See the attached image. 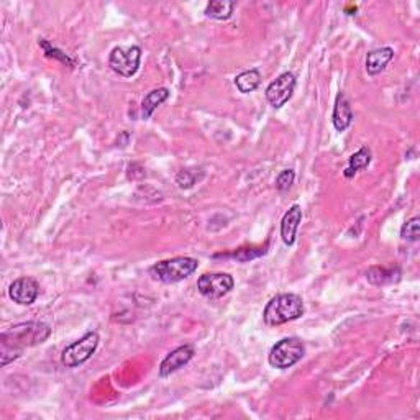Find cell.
I'll use <instances>...</instances> for the list:
<instances>
[{
  "mask_svg": "<svg viewBox=\"0 0 420 420\" xmlns=\"http://www.w3.org/2000/svg\"><path fill=\"white\" fill-rule=\"evenodd\" d=\"M51 335L50 326L43 322H23L13 326L0 335L2 342V358L10 355L20 356L23 348L36 346L46 342Z\"/></svg>",
  "mask_w": 420,
  "mask_h": 420,
  "instance_id": "6da1fadb",
  "label": "cell"
},
{
  "mask_svg": "<svg viewBox=\"0 0 420 420\" xmlns=\"http://www.w3.org/2000/svg\"><path fill=\"white\" fill-rule=\"evenodd\" d=\"M305 355L304 343L295 337H288L279 340L271 348L268 361L276 370H288L302 360Z\"/></svg>",
  "mask_w": 420,
  "mask_h": 420,
  "instance_id": "277c9868",
  "label": "cell"
},
{
  "mask_svg": "<svg viewBox=\"0 0 420 420\" xmlns=\"http://www.w3.org/2000/svg\"><path fill=\"white\" fill-rule=\"evenodd\" d=\"M295 84H298V80H295V76L293 73L279 74L278 78L266 88V99H268V102L273 105L274 108L284 107L290 100V97H293Z\"/></svg>",
  "mask_w": 420,
  "mask_h": 420,
  "instance_id": "ba28073f",
  "label": "cell"
},
{
  "mask_svg": "<svg viewBox=\"0 0 420 420\" xmlns=\"http://www.w3.org/2000/svg\"><path fill=\"white\" fill-rule=\"evenodd\" d=\"M197 268V260L189 256H178L153 265L150 268V276H153V279L161 281V283L164 284H173L189 278Z\"/></svg>",
  "mask_w": 420,
  "mask_h": 420,
  "instance_id": "3957f363",
  "label": "cell"
},
{
  "mask_svg": "<svg viewBox=\"0 0 420 420\" xmlns=\"http://www.w3.org/2000/svg\"><path fill=\"white\" fill-rule=\"evenodd\" d=\"M266 251H268V245L260 246V248H240V250H237L235 253H225V255H216V258H233V260L246 262L253 260V258L262 256L266 255Z\"/></svg>",
  "mask_w": 420,
  "mask_h": 420,
  "instance_id": "d6986e66",
  "label": "cell"
},
{
  "mask_svg": "<svg viewBox=\"0 0 420 420\" xmlns=\"http://www.w3.org/2000/svg\"><path fill=\"white\" fill-rule=\"evenodd\" d=\"M394 58V50L389 46L384 48H378V50H373L368 52L366 56V73L370 76H376L379 73H383L391 61Z\"/></svg>",
  "mask_w": 420,
  "mask_h": 420,
  "instance_id": "4fadbf2b",
  "label": "cell"
},
{
  "mask_svg": "<svg viewBox=\"0 0 420 420\" xmlns=\"http://www.w3.org/2000/svg\"><path fill=\"white\" fill-rule=\"evenodd\" d=\"M332 122L337 132H345L353 122V111L350 100H348L345 92H340L335 99V107H333Z\"/></svg>",
  "mask_w": 420,
  "mask_h": 420,
  "instance_id": "7c38bea8",
  "label": "cell"
},
{
  "mask_svg": "<svg viewBox=\"0 0 420 420\" xmlns=\"http://www.w3.org/2000/svg\"><path fill=\"white\" fill-rule=\"evenodd\" d=\"M261 84V73L258 69H250L245 73L238 74L235 78V85L241 94H250L253 90L258 89V85Z\"/></svg>",
  "mask_w": 420,
  "mask_h": 420,
  "instance_id": "ac0fdd59",
  "label": "cell"
},
{
  "mask_svg": "<svg viewBox=\"0 0 420 420\" xmlns=\"http://www.w3.org/2000/svg\"><path fill=\"white\" fill-rule=\"evenodd\" d=\"M400 276H402V271L399 266H373L366 271V279L376 286L398 283Z\"/></svg>",
  "mask_w": 420,
  "mask_h": 420,
  "instance_id": "5bb4252c",
  "label": "cell"
},
{
  "mask_svg": "<svg viewBox=\"0 0 420 420\" xmlns=\"http://www.w3.org/2000/svg\"><path fill=\"white\" fill-rule=\"evenodd\" d=\"M169 94H171L169 89L166 88L153 89L151 92H148L145 97H143V102H141V118L148 120V118L153 115V112H155L161 104L169 99Z\"/></svg>",
  "mask_w": 420,
  "mask_h": 420,
  "instance_id": "9a60e30c",
  "label": "cell"
},
{
  "mask_svg": "<svg viewBox=\"0 0 420 420\" xmlns=\"http://www.w3.org/2000/svg\"><path fill=\"white\" fill-rule=\"evenodd\" d=\"M194 356V346L192 345H183L179 348H176L169 353L168 356L164 358L163 361H161L160 365V376L161 378H168L176 371L181 370V368H184L188 363L192 360Z\"/></svg>",
  "mask_w": 420,
  "mask_h": 420,
  "instance_id": "30bf717a",
  "label": "cell"
},
{
  "mask_svg": "<svg viewBox=\"0 0 420 420\" xmlns=\"http://www.w3.org/2000/svg\"><path fill=\"white\" fill-rule=\"evenodd\" d=\"M235 286V281L227 273H205L197 281V289L204 298L220 299Z\"/></svg>",
  "mask_w": 420,
  "mask_h": 420,
  "instance_id": "52a82bcc",
  "label": "cell"
},
{
  "mask_svg": "<svg viewBox=\"0 0 420 420\" xmlns=\"http://www.w3.org/2000/svg\"><path fill=\"white\" fill-rule=\"evenodd\" d=\"M300 222H302V209H300V205L295 204L284 214L283 220H281V238H283L284 245H294Z\"/></svg>",
  "mask_w": 420,
  "mask_h": 420,
  "instance_id": "8fae6325",
  "label": "cell"
},
{
  "mask_svg": "<svg viewBox=\"0 0 420 420\" xmlns=\"http://www.w3.org/2000/svg\"><path fill=\"white\" fill-rule=\"evenodd\" d=\"M304 314V300L298 294H278L266 304L262 318L271 327L298 321Z\"/></svg>",
  "mask_w": 420,
  "mask_h": 420,
  "instance_id": "7a4b0ae2",
  "label": "cell"
},
{
  "mask_svg": "<svg viewBox=\"0 0 420 420\" xmlns=\"http://www.w3.org/2000/svg\"><path fill=\"white\" fill-rule=\"evenodd\" d=\"M195 171H197V169H183V171H181V173L178 174V178H176L181 189H190V188H194V184H197V181L202 178V176H197Z\"/></svg>",
  "mask_w": 420,
  "mask_h": 420,
  "instance_id": "7402d4cb",
  "label": "cell"
},
{
  "mask_svg": "<svg viewBox=\"0 0 420 420\" xmlns=\"http://www.w3.org/2000/svg\"><path fill=\"white\" fill-rule=\"evenodd\" d=\"M38 43H40V46L43 48V51H45V55H46V56H50V58H55V59H59V61H61V63H63V64H66V66H69V68H73V66H74V61H73V59H71V58H69V56H68V55H66V52H63V51H59V50H58V48H55V46H52V45H51V43H50V41L43 40V38H41V40H40V41H38Z\"/></svg>",
  "mask_w": 420,
  "mask_h": 420,
  "instance_id": "44dd1931",
  "label": "cell"
},
{
  "mask_svg": "<svg viewBox=\"0 0 420 420\" xmlns=\"http://www.w3.org/2000/svg\"><path fill=\"white\" fill-rule=\"evenodd\" d=\"M235 4L228 2V0H212L205 7V15L216 20H228L232 17Z\"/></svg>",
  "mask_w": 420,
  "mask_h": 420,
  "instance_id": "e0dca14e",
  "label": "cell"
},
{
  "mask_svg": "<svg viewBox=\"0 0 420 420\" xmlns=\"http://www.w3.org/2000/svg\"><path fill=\"white\" fill-rule=\"evenodd\" d=\"M295 179V173L293 169H284L281 171L278 178H276V189L281 190V192H284V190H289L293 188Z\"/></svg>",
  "mask_w": 420,
  "mask_h": 420,
  "instance_id": "603a6c76",
  "label": "cell"
},
{
  "mask_svg": "<svg viewBox=\"0 0 420 420\" xmlns=\"http://www.w3.org/2000/svg\"><path fill=\"white\" fill-rule=\"evenodd\" d=\"M371 163V150L368 146H363L361 150H358L355 155L350 156V160H348V166L346 169L343 171V174H345V178H353L358 171L366 169L368 166Z\"/></svg>",
  "mask_w": 420,
  "mask_h": 420,
  "instance_id": "2e32d148",
  "label": "cell"
},
{
  "mask_svg": "<svg viewBox=\"0 0 420 420\" xmlns=\"http://www.w3.org/2000/svg\"><path fill=\"white\" fill-rule=\"evenodd\" d=\"M38 294H40V284L28 276L15 279L8 288L10 299L20 305H31L36 300Z\"/></svg>",
  "mask_w": 420,
  "mask_h": 420,
  "instance_id": "9c48e42d",
  "label": "cell"
},
{
  "mask_svg": "<svg viewBox=\"0 0 420 420\" xmlns=\"http://www.w3.org/2000/svg\"><path fill=\"white\" fill-rule=\"evenodd\" d=\"M400 237H402V240L407 241H419L420 238V218L419 217H412L410 220H407L400 228Z\"/></svg>",
  "mask_w": 420,
  "mask_h": 420,
  "instance_id": "ffe728a7",
  "label": "cell"
},
{
  "mask_svg": "<svg viewBox=\"0 0 420 420\" xmlns=\"http://www.w3.org/2000/svg\"><path fill=\"white\" fill-rule=\"evenodd\" d=\"M100 337L97 332H88L80 340L71 343L61 353V363L66 368H76L83 365L97 350Z\"/></svg>",
  "mask_w": 420,
  "mask_h": 420,
  "instance_id": "5b68a950",
  "label": "cell"
},
{
  "mask_svg": "<svg viewBox=\"0 0 420 420\" xmlns=\"http://www.w3.org/2000/svg\"><path fill=\"white\" fill-rule=\"evenodd\" d=\"M141 61V48L140 46H117L111 51L108 56V66L113 73L122 78H132L140 69Z\"/></svg>",
  "mask_w": 420,
  "mask_h": 420,
  "instance_id": "8992f818",
  "label": "cell"
}]
</instances>
